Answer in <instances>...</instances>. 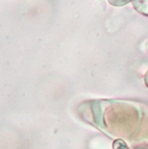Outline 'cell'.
Instances as JSON below:
<instances>
[{
	"label": "cell",
	"instance_id": "cell-1",
	"mask_svg": "<svg viewBox=\"0 0 148 149\" xmlns=\"http://www.w3.org/2000/svg\"><path fill=\"white\" fill-rule=\"evenodd\" d=\"M145 80H146V83H147V86H148V72L146 75V78H145Z\"/></svg>",
	"mask_w": 148,
	"mask_h": 149
}]
</instances>
